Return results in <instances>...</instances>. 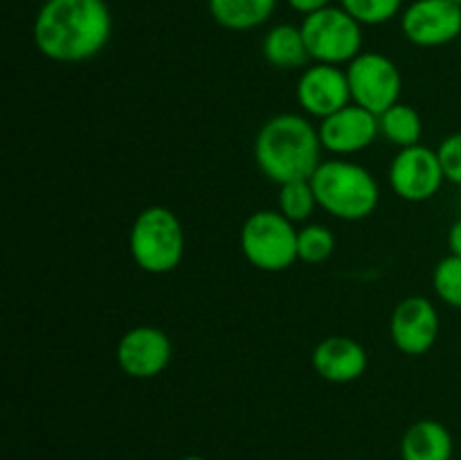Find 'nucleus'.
I'll return each mask as SVG.
<instances>
[{"mask_svg":"<svg viewBox=\"0 0 461 460\" xmlns=\"http://www.w3.org/2000/svg\"><path fill=\"white\" fill-rule=\"evenodd\" d=\"M286 3H288V7L295 9L297 14H304V16H309V14H315V12H320V9L329 7L333 0H286Z\"/></svg>","mask_w":461,"mask_h":460,"instance_id":"b1692460","label":"nucleus"},{"mask_svg":"<svg viewBox=\"0 0 461 460\" xmlns=\"http://www.w3.org/2000/svg\"><path fill=\"white\" fill-rule=\"evenodd\" d=\"M295 97L306 115L318 117V120L333 115L351 104L347 70L340 66H329V63H313L304 68L297 79Z\"/></svg>","mask_w":461,"mask_h":460,"instance_id":"ddd939ff","label":"nucleus"},{"mask_svg":"<svg viewBox=\"0 0 461 460\" xmlns=\"http://www.w3.org/2000/svg\"><path fill=\"white\" fill-rule=\"evenodd\" d=\"M320 131L297 113H279L264 122L255 138V161L273 183L309 180L320 167Z\"/></svg>","mask_w":461,"mask_h":460,"instance_id":"f03ea898","label":"nucleus"},{"mask_svg":"<svg viewBox=\"0 0 461 460\" xmlns=\"http://www.w3.org/2000/svg\"><path fill=\"white\" fill-rule=\"evenodd\" d=\"M311 185L320 207L342 221L367 219L381 201V188L372 171L345 158L320 162Z\"/></svg>","mask_w":461,"mask_h":460,"instance_id":"7ed1b4c3","label":"nucleus"},{"mask_svg":"<svg viewBox=\"0 0 461 460\" xmlns=\"http://www.w3.org/2000/svg\"><path fill=\"white\" fill-rule=\"evenodd\" d=\"M261 52L266 61L277 70H295V68L306 66L311 59L302 27L288 25V23H279L266 32L261 41Z\"/></svg>","mask_w":461,"mask_h":460,"instance_id":"dca6fc26","label":"nucleus"},{"mask_svg":"<svg viewBox=\"0 0 461 460\" xmlns=\"http://www.w3.org/2000/svg\"><path fill=\"white\" fill-rule=\"evenodd\" d=\"M387 179L396 197L410 203H423L439 192L446 176L441 170L439 153L426 144H414L396 153Z\"/></svg>","mask_w":461,"mask_h":460,"instance_id":"6e6552de","label":"nucleus"},{"mask_svg":"<svg viewBox=\"0 0 461 460\" xmlns=\"http://www.w3.org/2000/svg\"><path fill=\"white\" fill-rule=\"evenodd\" d=\"M241 253L255 269L279 273L295 264L297 228L279 210H257L243 221Z\"/></svg>","mask_w":461,"mask_h":460,"instance_id":"39448f33","label":"nucleus"},{"mask_svg":"<svg viewBox=\"0 0 461 460\" xmlns=\"http://www.w3.org/2000/svg\"><path fill=\"white\" fill-rule=\"evenodd\" d=\"M309 57L315 63L340 66L363 52V25L342 7L329 5L302 21Z\"/></svg>","mask_w":461,"mask_h":460,"instance_id":"423d86ee","label":"nucleus"},{"mask_svg":"<svg viewBox=\"0 0 461 460\" xmlns=\"http://www.w3.org/2000/svg\"><path fill=\"white\" fill-rule=\"evenodd\" d=\"M403 460H450L453 458V436L437 419H419L401 440Z\"/></svg>","mask_w":461,"mask_h":460,"instance_id":"2eb2a0df","label":"nucleus"},{"mask_svg":"<svg viewBox=\"0 0 461 460\" xmlns=\"http://www.w3.org/2000/svg\"><path fill=\"white\" fill-rule=\"evenodd\" d=\"M32 34L36 50L50 61H88L111 41V9L106 0H45Z\"/></svg>","mask_w":461,"mask_h":460,"instance_id":"f257e3e1","label":"nucleus"},{"mask_svg":"<svg viewBox=\"0 0 461 460\" xmlns=\"http://www.w3.org/2000/svg\"><path fill=\"white\" fill-rule=\"evenodd\" d=\"M401 30L419 48H439L461 39V7L453 0H414L401 14Z\"/></svg>","mask_w":461,"mask_h":460,"instance_id":"1a4fd4ad","label":"nucleus"},{"mask_svg":"<svg viewBox=\"0 0 461 460\" xmlns=\"http://www.w3.org/2000/svg\"><path fill=\"white\" fill-rule=\"evenodd\" d=\"M212 18L232 32L261 27L277 9V0H207Z\"/></svg>","mask_w":461,"mask_h":460,"instance_id":"f3484780","label":"nucleus"},{"mask_svg":"<svg viewBox=\"0 0 461 460\" xmlns=\"http://www.w3.org/2000/svg\"><path fill=\"white\" fill-rule=\"evenodd\" d=\"M340 7L360 25H383L401 14L403 0H340Z\"/></svg>","mask_w":461,"mask_h":460,"instance_id":"4be33fe9","label":"nucleus"},{"mask_svg":"<svg viewBox=\"0 0 461 460\" xmlns=\"http://www.w3.org/2000/svg\"><path fill=\"white\" fill-rule=\"evenodd\" d=\"M378 126H381V135L390 144L399 149L414 147L421 144L423 135V122L421 115L414 106L410 104H394L387 111L378 115Z\"/></svg>","mask_w":461,"mask_h":460,"instance_id":"a211bd4d","label":"nucleus"},{"mask_svg":"<svg viewBox=\"0 0 461 460\" xmlns=\"http://www.w3.org/2000/svg\"><path fill=\"white\" fill-rule=\"evenodd\" d=\"M439 336V311L428 298L410 296L394 307L390 318V338L399 352L421 356Z\"/></svg>","mask_w":461,"mask_h":460,"instance_id":"9b49d317","label":"nucleus"},{"mask_svg":"<svg viewBox=\"0 0 461 460\" xmlns=\"http://www.w3.org/2000/svg\"><path fill=\"white\" fill-rule=\"evenodd\" d=\"M129 248L133 262L144 273H171L185 255L183 224L169 207H144L131 225Z\"/></svg>","mask_w":461,"mask_h":460,"instance_id":"20e7f679","label":"nucleus"},{"mask_svg":"<svg viewBox=\"0 0 461 460\" xmlns=\"http://www.w3.org/2000/svg\"><path fill=\"white\" fill-rule=\"evenodd\" d=\"M351 102L381 115L390 106L401 102L403 77L396 63L381 52H360L347 63Z\"/></svg>","mask_w":461,"mask_h":460,"instance_id":"0eeeda50","label":"nucleus"},{"mask_svg":"<svg viewBox=\"0 0 461 460\" xmlns=\"http://www.w3.org/2000/svg\"><path fill=\"white\" fill-rule=\"evenodd\" d=\"M313 370L329 383H351L367 370V352L351 336H329L313 350Z\"/></svg>","mask_w":461,"mask_h":460,"instance_id":"4468645a","label":"nucleus"},{"mask_svg":"<svg viewBox=\"0 0 461 460\" xmlns=\"http://www.w3.org/2000/svg\"><path fill=\"white\" fill-rule=\"evenodd\" d=\"M318 197L313 192V185L309 180H291V183L279 185V197H277V210L282 212L286 219L293 224L311 219V215L318 207Z\"/></svg>","mask_w":461,"mask_h":460,"instance_id":"6ab92c4d","label":"nucleus"},{"mask_svg":"<svg viewBox=\"0 0 461 460\" xmlns=\"http://www.w3.org/2000/svg\"><path fill=\"white\" fill-rule=\"evenodd\" d=\"M448 246H450V255H459L461 257V216L450 225L448 230Z\"/></svg>","mask_w":461,"mask_h":460,"instance_id":"393cba45","label":"nucleus"},{"mask_svg":"<svg viewBox=\"0 0 461 460\" xmlns=\"http://www.w3.org/2000/svg\"><path fill=\"white\" fill-rule=\"evenodd\" d=\"M318 131L324 152L336 153V156H354V153L365 152L381 135L376 113L354 102L320 120Z\"/></svg>","mask_w":461,"mask_h":460,"instance_id":"f8f14e48","label":"nucleus"},{"mask_svg":"<svg viewBox=\"0 0 461 460\" xmlns=\"http://www.w3.org/2000/svg\"><path fill=\"white\" fill-rule=\"evenodd\" d=\"M437 153H439L446 180L461 185V133H453L441 140Z\"/></svg>","mask_w":461,"mask_h":460,"instance_id":"5701e85b","label":"nucleus"},{"mask_svg":"<svg viewBox=\"0 0 461 460\" xmlns=\"http://www.w3.org/2000/svg\"><path fill=\"white\" fill-rule=\"evenodd\" d=\"M453 3H455V5H459V7H461V0H453Z\"/></svg>","mask_w":461,"mask_h":460,"instance_id":"bb28decb","label":"nucleus"},{"mask_svg":"<svg viewBox=\"0 0 461 460\" xmlns=\"http://www.w3.org/2000/svg\"><path fill=\"white\" fill-rule=\"evenodd\" d=\"M432 287L437 298L448 307L461 309V257L448 255L435 266L432 273Z\"/></svg>","mask_w":461,"mask_h":460,"instance_id":"412c9836","label":"nucleus"},{"mask_svg":"<svg viewBox=\"0 0 461 460\" xmlns=\"http://www.w3.org/2000/svg\"><path fill=\"white\" fill-rule=\"evenodd\" d=\"M336 251V235L320 224H306L297 230V257L306 264H322Z\"/></svg>","mask_w":461,"mask_h":460,"instance_id":"aec40b11","label":"nucleus"},{"mask_svg":"<svg viewBox=\"0 0 461 460\" xmlns=\"http://www.w3.org/2000/svg\"><path fill=\"white\" fill-rule=\"evenodd\" d=\"M180 460H207V458H203V455H185V458Z\"/></svg>","mask_w":461,"mask_h":460,"instance_id":"a878e982","label":"nucleus"},{"mask_svg":"<svg viewBox=\"0 0 461 460\" xmlns=\"http://www.w3.org/2000/svg\"><path fill=\"white\" fill-rule=\"evenodd\" d=\"M174 356L171 338L153 325H140L120 338L115 350L122 373L133 379H153L167 370Z\"/></svg>","mask_w":461,"mask_h":460,"instance_id":"9d476101","label":"nucleus"}]
</instances>
